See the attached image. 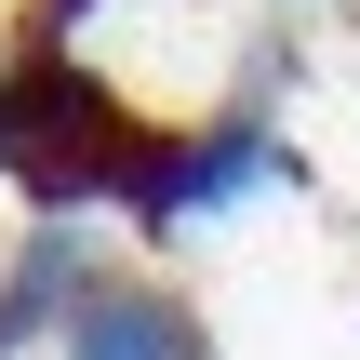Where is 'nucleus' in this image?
<instances>
[{"label":"nucleus","instance_id":"obj_2","mask_svg":"<svg viewBox=\"0 0 360 360\" xmlns=\"http://www.w3.org/2000/svg\"><path fill=\"white\" fill-rule=\"evenodd\" d=\"M53 360H214V334H200V307H187L160 267H107V254H94V281H80Z\"/></svg>","mask_w":360,"mask_h":360},{"label":"nucleus","instance_id":"obj_3","mask_svg":"<svg viewBox=\"0 0 360 360\" xmlns=\"http://www.w3.org/2000/svg\"><path fill=\"white\" fill-rule=\"evenodd\" d=\"M80 281H94V240H80L67 214H40V227L13 240V267H0V360L53 347V334H67V307H80Z\"/></svg>","mask_w":360,"mask_h":360},{"label":"nucleus","instance_id":"obj_1","mask_svg":"<svg viewBox=\"0 0 360 360\" xmlns=\"http://www.w3.org/2000/svg\"><path fill=\"white\" fill-rule=\"evenodd\" d=\"M267 174H281V120H267L254 94H240V107H200V120H160V160H147V187H134V227H147V240L214 227V214H240Z\"/></svg>","mask_w":360,"mask_h":360}]
</instances>
